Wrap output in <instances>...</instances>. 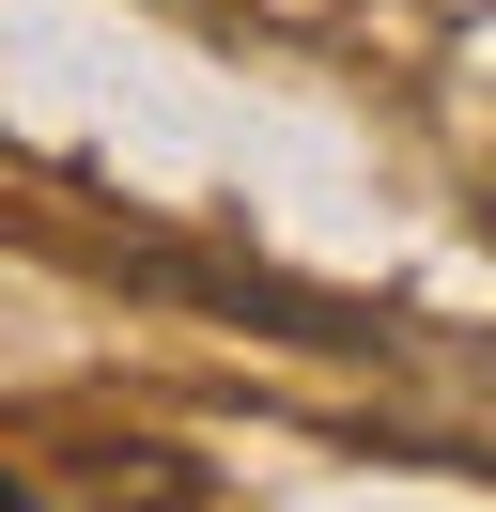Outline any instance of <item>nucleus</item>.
<instances>
[]
</instances>
